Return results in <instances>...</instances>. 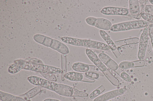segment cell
Returning a JSON list of instances; mask_svg holds the SVG:
<instances>
[{
	"label": "cell",
	"mask_w": 153,
	"mask_h": 101,
	"mask_svg": "<svg viewBox=\"0 0 153 101\" xmlns=\"http://www.w3.org/2000/svg\"><path fill=\"white\" fill-rule=\"evenodd\" d=\"M145 62L143 60L134 61H123L119 64V67L122 70H126L132 68L144 66Z\"/></svg>",
	"instance_id": "14"
},
{
	"label": "cell",
	"mask_w": 153,
	"mask_h": 101,
	"mask_svg": "<svg viewBox=\"0 0 153 101\" xmlns=\"http://www.w3.org/2000/svg\"><path fill=\"white\" fill-rule=\"evenodd\" d=\"M126 90L123 87L99 95L93 101H107L123 94Z\"/></svg>",
	"instance_id": "9"
},
{
	"label": "cell",
	"mask_w": 153,
	"mask_h": 101,
	"mask_svg": "<svg viewBox=\"0 0 153 101\" xmlns=\"http://www.w3.org/2000/svg\"><path fill=\"white\" fill-rule=\"evenodd\" d=\"M105 90V89L103 85L100 86L90 94L89 98L91 99H94L99 96Z\"/></svg>",
	"instance_id": "18"
},
{
	"label": "cell",
	"mask_w": 153,
	"mask_h": 101,
	"mask_svg": "<svg viewBox=\"0 0 153 101\" xmlns=\"http://www.w3.org/2000/svg\"><path fill=\"white\" fill-rule=\"evenodd\" d=\"M148 27L144 28L140 39L137 57L139 60H143L146 53L148 43Z\"/></svg>",
	"instance_id": "6"
},
{
	"label": "cell",
	"mask_w": 153,
	"mask_h": 101,
	"mask_svg": "<svg viewBox=\"0 0 153 101\" xmlns=\"http://www.w3.org/2000/svg\"><path fill=\"white\" fill-rule=\"evenodd\" d=\"M27 79L32 84L53 91L59 95L62 84L50 81L35 76H30Z\"/></svg>",
	"instance_id": "4"
},
{
	"label": "cell",
	"mask_w": 153,
	"mask_h": 101,
	"mask_svg": "<svg viewBox=\"0 0 153 101\" xmlns=\"http://www.w3.org/2000/svg\"><path fill=\"white\" fill-rule=\"evenodd\" d=\"M66 79L72 81H82L88 83H94L95 79L87 77L84 73L75 71H71L65 73L64 75Z\"/></svg>",
	"instance_id": "8"
},
{
	"label": "cell",
	"mask_w": 153,
	"mask_h": 101,
	"mask_svg": "<svg viewBox=\"0 0 153 101\" xmlns=\"http://www.w3.org/2000/svg\"><path fill=\"white\" fill-rule=\"evenodd\" d=\"M85 21L88 25L102 30H109L112 25L109 20L103 18L90 16L86 18Z\"/></svg>",
	"instance_id": "5"
},
{
	"label": "cell",
	"mask_w": 153,
	"mask_h": 101,
	"mask_svg": "<svg viewBox=\"0 0 153 101\" xmlns=\"http://www.w3.org/2000/svg\"><path fill=\"white\" fill-rule=\"evenodd\" d=\"M148 33L153 49V23H150L148 26Z\"/></svg>",
	"instance_id": "23"
},
{
	"label": "cell",
	"mask_w": 153,
	"mask_h": 101,
	"mask_svg": "<svg viewBox=\"0 0 153 101\" xmlns=\"http://www.w3.org/2000/svg\"><path fill=\"white\" fill-rule=\"evenodd\" d=\"M149 1L150 3L153 5V0H150Z\"/></svg>",
	"instance_id": "26"
},
{
	"label": "cell",
	"mask_w": 153,
	"mask_h": 101,
	"mask_svg": "<svg viewBox=\"0 0 153 101\" xmlns=\"http://www.w3.org/2000/svg\"><path fill=\"white\" fill-rule=\"evenodd\" d=\"M150 24L143 20L125 21L113 24L110 30L113 32L128 31L148 27Z\"/></svg>",
	"instance_id": "3"
},
{
	"label": "cell",
	"mask_w": 153,
	"mask_h": 101,
	"mask_svg": "<svg viewBox=\"0 0 153 101\" xmlns=\"http://www.w3.org/2000/svg\"><path fill=\"white\" fill-rule=\"evenodd\" d=\"M115 72L117 73L120 77L126 81L127 82L131 81V78L130 76L128 74L123 71L119 68Z\"/></svg>",
	"instance_id": "19"
},
{
	"label": "cell",
	"mask_w": 153,
	"mask_h": 101,
	"mask_svg": "<svg viewBox=\"0 0 153 101\" xmlns=\"http://www.w3.org/2000/svg\"><path fill=\"white\" fill-rule=\"evenodd\" d=\"M43 101H61L58 100L52 99L50 98H48L44 99Z\"/></svg>",
	"instance_id": "25"
},
{
	"label": "cell",
	"mask_w": 153,
	"mask_h": 101,
	"mask_svg": "<svg viewBox=\"0 0 153 101\" xmlns=\"http://www.w3.org/2000/svg\"><path fill=\"white\" fill-rule=\"evenodd\" d=\"M13 65L17 73L23 69L45 73L61 74L63 72L61 69L58 68L43 64L33 63L22 59L15 60Z\"/></svg>",
	"instance_id": "1"
},
{
	"label": "cell",
	"mask_w": 153,
	"mask_h": 101,
	"mask_svg": "<svg viewBox=\"0 0 153 101\" xmlns=\"http://www.w3.org/2000/svg\"><path fill=\"white\" fill-rule=\"evenodd\" d=\"M100 12L105 15L127 16L129 13V11L126 8L107 6L103 8L100 10Z\"/></svg>",
	"instance_id": "10"
},
{
	"label": "cell",
	"mask_w": 153,
	"mask_h": 101,
	"mask_svg": "<svg viewBox=\"0 0 153 101\" xmlns=\"http://www.w3.org/2000/svg\"><path fill=\"white\" fill-rule=\"evenodd\" d=\"M72 67L74 71L77 72L82 73L89 72H95L99 73L101 76H104L98 68L95 65L77 62L73 64Z\"/></svg>",
	"instance_id": "7"
},
{
	"label": "cell",
	"mask_w": 153,
	"mask_h": 101,
	"mask_svg": "<svg viewBox=\"0 0 153 101\" xmlns=\"http://www.w3.org/2000/svg\"><path fill=\"white\" fill-rule=\"evenodd\" d=\"M144 12L153 15V5L148 4L146 5L144 8Z\"/></svg>",
	"instance_id": "24"
},
{
	"label": "cell",
	"mask_w": 153,
	"mask_h": 101,
	"mask_svg": "<svg viewBox=\"0 0 153 101\" xmlns=\"http://www.w3.org/2000/svg\"><path fill=\"white\" fill-rule=\"evenodd\" d=\"M140 14L143 20L150 23H153V15L144 12H141Z\"/></svg>",
	"instance_id": "20"
},
{
	"label": "cell",
	"mask_w": 153,
	"mask_h": 101,
	"mask_svg": "<svg viewBox=\"0 0 153 101\" xmlns=\"http://www.w3.org/2000/svg\"><path fill=\"white\" fill-rule=\"evenodd\" d=\"M0 99L2 101H26L20 97L0 91Z\"/></svg>",
	"instance_id": "15"
},
{
	"label": "cell",
	"mask_w": 153,
	"mask_h": 101,
	"mask_svg": "<svg viewBox=\"0 0 153 101\" xmlns=\"http://www.w3.org/2000/svg\"><path fill=\"white\" fill-rule=\"evenodd\" d=\"M61 39L64 42L74 46L87 47L102 50H108L110 49L106 44L96 40L67 36L62 37Z\"/></svg>",
	"instance_id": "2"
},
{
	"label": "cell",
	"mask_w": 153,
	"mask_h": 101,
	"mask_svg": "<svg viewBox=\"0 0 153 101\" xmlns=\"http://www.w3.org/2000/svg\"><path fill=\"white\" fill-rule=\"evenodd\" d=\"M42 90V88L37 86L32 88L24 94L20 95L19 96H25L27 99H30L39 93Z\"/></svg>",
	"instance_id": "17"
},
{
	"label": "cell",
	"mask_w": 153,
	"mask_h": 101,
	"mask_svg": "<svg viewBox=\"0 0 153 101\" xmlns=\"http://www.w3.org/2000/svg\"><path fill=\"white\" fill-rule=\"evenodd\" d=\"M84 73L87 77L95 79H98L100 76H101L99 73L95 72H89Z\"/></svg>",
	"instance_id": "22"
},
{
	"label": "cell",
	"mask_w": 153,
	"mask_h": 101,
	"mask_svg": "<svg viewBox=\"0 0 153 101\" xmlns=\"http://www.w3.org/2000/svg\"><path fill=\"white\" fill-rule=\"evenodd\" d=\"M46 79L52 81H57V77L55 74L49 73H40Z\"/></svg>",
	"instance_id": "21"
},
{
	"label": "cell",
	"mask_w": 153,
	"mask_h": 101,
	"mask_svg": "<svg viewBox=\"0 0 153 101\" xmlns=\"http://www.w3.org/2000/svg\"><path fill=\"white\" fill-rule=\"evenodd\" d=\"M99 33L101 37L106 43L110 48L113 51L116 50L117 49L116 46L108 33L103 30H100L99 31Z\"/></svg>",
	"instance_id": "16"
},
{
	"label": "cell",
	"mask_w": 153,
	"mask_h": 101,
	"mask_svg": "<svg viewBox=\"0 0 153 101\" xmlns=\"http://www.w3.org/2000/svg\"><path fill=\"white\" fill-rule=\"evenodd\" d=\"M98 56L102 62L110 69L115 71L119 68L117 62L106 54L101 52L99 54Z\"/></svg>",
	"instance_id": "12"
},
{
	"label": "cell",
	"mask_w": 153,
	"mask_h": 101,
	"mask_svg": "<svg viewBox=\"0 0 153 101\" xmlns=\"http://www.w3.org/2000/svg\"><path fill=\"white\" fill-rule=\"evenodd\" d=\"M129 11L130 15L133 17L139 20L141 18L140 6L138 0L129 1Z\"/></svg>",
	"instance_id": "13"
},
{
	"label": "cell",
	"mask_w": 153,
	"mask_h": 101,
	"mask_svg": "<svg viewBox=\"0 0 153 101\" xmlns=\"http://www.w3.org/2000/svg\"><path fill=\"white\" fill-rule=\"evenodd\" d=\"M85 53L89 59L103 74L108 70L100 60L98 56L91 49H87L85 50Z\"/></svg>",
	"instance_id": "11"
}]
</instances>
